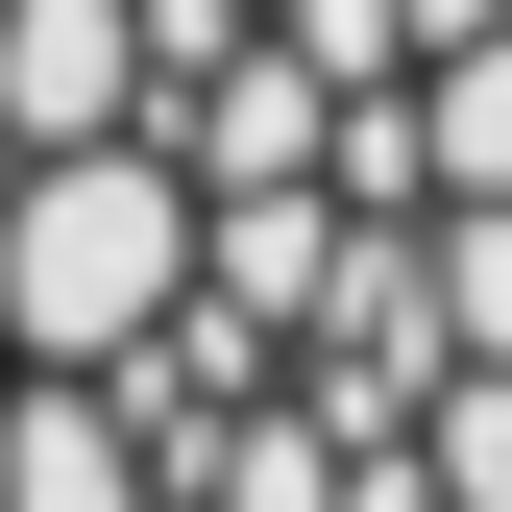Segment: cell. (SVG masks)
<instances>
[{
  "instance_id": "obj_1",
  "label": "cell",
  "mask_w": 512,
  "mask_h": 512,
  "mask_svg": "<svg viewBox=\"0 0 512 512\" xmlns=\"http://www.w3.org/2000/svg\"><path fill=\"white\" fill-rule=\"evenodd\" d=\"M171 317H196V171L171 147L0 171V366H147Z\"/></svg>"
},
{
  "instance_id": "obj_2",
  "label": "cell",
  "mask_w": 512,
  "mask_h": 512,
  "mask_svg": "<svg viewBox=\"0 0 512 512\" xmlns=\"http://www.w3.org/2000/svg\"><path fill=\"white\" fill-rule=\"evenodd\" d=\"M147 147L196 171V196H342V74H317L293 25H244V49H196V74L147 98Z\"/></svg>"
},
{
  "instance_id": "obj_3",
  "label": "cell",
  "mask_w": 512,
  "mask_h": 512,
  "mask_svg": "<svg viewBox=\"0 0 512 512\" xmlns=\"http://www.w3.org/2000/svg\"><path fill=\"white\" fill-rule=\"evenodd\" d=\"M147 98H171L147 0H0V171H49V147H147Z\"/></svg>"
},
{
  "instance_id": "obj_4",
  "label": "cell",
  "mask_w": 512,
  "mask_h": 512,
  "mask_svg": "<svg viewBox=\"0 0 512 512\" xmlns=\"http://www.w3.org/2000/svg\"><path fill=\"white\" fill-rule=\"evenodd\" d=\"M0 512H171V464L98 366H0Z\"/></svg>"
},
{
  "instance_id": "obj_5",
  "label": "cell",
  "mask_w": 512,
  "mask_h": 512,
  "mask_svg": "<svg viewBox=\"0 0 512 512\" xmlns=\"http://www.w3.org/2000/svg\"><path fill=\"white\" fill-rule=\"evenodd\" d=\"M196 293L317 342V293H342V196H196Z\"/></svg>"
},
{
  "instance_id": "obj_6",
  "label": "cell",
  "mask_w": 512,
  "mask_h": 512,
  "mask_svg": "<svg viewBox=\"0 0 512 512\" xmlns=\"http://www.w3.org/2000/svg\"><path fill=\"white\" fill-rule=\"evenodd\" d=\"M171 512H366V464H342V439H317L293 391H269V415H244V439H220V464H196V488H171Z\"/></svg>"
},
{
  "instance_id": "obj_7",
  "label": "cell",
  "mask_w": 512,
  "mask_h": 512,
  "mask_svg": "<svg viewBox=\"0 0 512 512\" xmlns=\"http://www.w3.org/2000/svg\"><path fill=\"white\" fill-rule=\"evenodd\" d=\"M415 147H439V220H464V196H512V25L415 74Z\"/></svg>"
},
{
  "instance_id": "obj_8",
  "label": "cell",
  "mask_w": 512,
  "mask_h": 512,
  "mask_svg": "<svg viewBox=\"0 0 512 512\" xmlns=\"http://www.w3.org/2000/svg\"><path fill=\"white\" fill-rule=\"evenodd\" d=\"M439 342H464V366H512V196H464V220H439Z\"/></svg>"
},
{
  "instance_id": "obj_9",
  "label": "cell",
  "mask_w": 512,
  "mask_h": 512,
  "mask_svg": "<svg viewBox=\"0 0 512 512\" xmlns=\"http://www.w3.org/2000/svg\"><path fill=\"white\" fill-rule=\"evenodd\" d=\"M415 464H439V512H512V366H464V391L415 415Z\"/></svg>"
}]
</instances>
